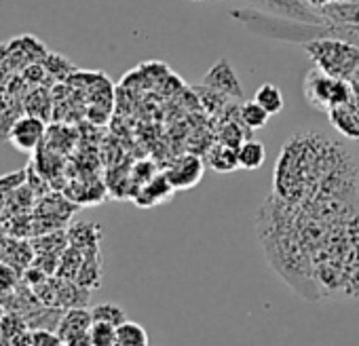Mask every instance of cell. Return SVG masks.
<instances>
[{
  "label": "cell",
  "mask_w": 359,
  "mask_h": 346,
  "mask_svg": "<svg viewBox=\"0 0 359 346\" xmlns=\"http://www.w3.org/2000/svg\"><path fill=\"white\" fill-rule=\"evenodd\" d=\"M304 51L317 64V68L334 78H348L359 68V47L336 36H317L306 41Z\"/></svg>",
  "instance_id": "cell-1"
},
{
  "label": "cell",
  "mask_w": 359,
  "mask_h": 346,
  "mask_svg": "<svg viewBox=\"0 0 359 346\" xmlns=\"http://www.w3.org/2000/svg\"><path fill=\"white\" fill-rule=\"evenodd\" d=\"M91 325L93 314L87 306L66 308L60 319L57 333L64 340V346H91Z\"/></svg>",
  "instance_id": "cell-2"
},
{
  "label": "cell",
  "mask_w": 359,
  "mask_h": 346,
  "mask_svg": "<svg viewBox=\"0 0 359 346\" xmlns=\"http://www.w3.org/2000/svg\"><path fill=\"white\" fill-rule=\"evenodd\" d=\"M250 3L266 15H277L290 22H302L311 26H327L325 20L315 9H311L304 0H250Z\"/></svg>",
  "instance_id": "cell-3"
},
{
  "label": "cell",
  "mask_w": 359,
  "mask_h": 346,
  "mask_svg": "<svg viewBox=\"0 0 359 346\" xmlns=\"http://www.w3.org/2000/svg\"><path fill=\"white\" fill-rule=\"evenodd\" d=\"M45 135H47V120L26 114L13 123L7 139L22 152H34L43 146Z\"/></svg>",
  "instance_id": "cell-4"
},
{
  "label": "cell",
  "mask_w": 359,
  "mask_h": 346,
  "mask_svg": "<svg viewBox=\"0 0 359 346\" xmlns=\"http://www.w3.org/2000/svg\"><path fill=\"white\" fill-rule=\"evenodd\" d=\"M203 169H205L203 158H199L197 154H184L167 167L165 176L175 191H187L201 182Z\"/></svg>",
  "instance_id": "cell-5"
},
{
  "label": "cell",
  "mask_w": 359,
  "mask_h": 346,
  "mask_svg": "<svg viewBox=\"0 0 359 346\" xmlns=\"http://www.w3.org/2000/svg\"><path fill=\"white\" fill-rule=\"evenodd\" d=\"M203 87L216 89L220 93H224L231 99H239L243 97V85L235 72V68L231 66L229 60H218L203 76Z\"/></svg>",
  "instance_id": "cell-6"
},
{
  "label": "cell",
  "mask_w": 359,
  "mask_h": 346,
  "mask_svg": "<svg viewBox=\"0 0 359 346\" xmlns=\"http://www.w3.org/2000/svg\"><path fill=\"white\" fill-rule=\"evenodd\" d=\"M334 83L336 78L321 72L319 68H313L304 76V97L306 102L321 112L332 110V93H334Z\"/></svg>",
  "instance_id": "cell-7"
},
{
  "label": "cell",
  "mask_w": 359,
  "mask_h": 346,
  "mask_svg": "<svg viewBox=\"0 0 359 346\" xmlns=\"http://www.w3.org/2000/svg\"><path fill=\"white\" fill-rule=\"evenodd\" d=\"M327 26H353L359 28V0H334L317 9Z\"/></svg>",
  "instance_id": "cell-8"
},
{
  "label": "cell",
  "mask_w": 359,
  "mask_h": 346,
  "mask_svg": "<svg viewBox=\"0 0 359 346\" xmlns=\"http://www.w3.org/2000/svg\"><path fill=\"white\" fill-rule=\"evenodd\" d=\"M34 247H32V239H20V237H11L7 239L3 254H0V260L13 264L15 268H20L22 272L34 262Z\"/></svg>",
  "instance_id": "cell-9"
},
{
  "label": "cell",
  "mask_w": 359,
  "mask_h": 346,
  "mask_svg": "<svg viewBox=\"0 0 359 346\" xmlns=\"http://www.w3.org/2000/svg\"><path fill=\"white\" fill-rule=\"evenodd\" d=\"M173 186L171 182L167 180L165 173H161V176H154L150 178L142 188H140V195L135 199V203L140 207H154L158 203H165L171 195H173Z\"/></svg>",
  "instance_id": "cell-10"
},
{
  "label": "cell",
  "mask_w": 359,
  "mask_h": 346,
  "mask_svg": "<svg viewBox=\"0 0 359 346\" xmlns=\"http://www.w3.org/2000/svg\"><path fill=\"white\" fill-rule=\"evenodd\" d=\"M57 304L62 308H76V306H87L91 298V289L79 285L74 279H64L57 277Z\"/></svg>",
  "instance_id": "cell-11"
},
{
  "label": "cell",
  "mask_w": 359,
  "mask_h": 346,
  "mask_svg": "<svg viewBox=\"0 0 359 346\" xmlns=\"http://www.w3.org/2000/svg\"><path fill=\"white\" fill-rule=\"evenodd\" d=\"M102 239V228L93 222H74L68 228V241L72 247H79L83 251L97 249Z\"/></svg>",
  "instance_id": "cell-12"
},
{
  "label": "cell",
  "mask_w": 359,
  "mask_h": 346,
  "mask_svg": "<svg viewBox=\"0 0 359 346\" xmlns=\"http://www.w3.org/2000/svg\"><path fill=\"white\" fill-rule=\"evenodd\" d=\"M208 165L216 171V173H233L235 169H239V156H237V148H231L222 141L214 144L208 150L205 156Z\"/></svg>",
  "instance_id": "cell-13"
},
{
  "label": "cell",
  "mask_w": 359,
  "mask_h": 346,
  "mask_svg": "<svg viewBox=\"0 0 359 346\" xmlns=\"http://www.w3.org/2000/svg\"><path fill=\"white\" fill-rule=\"evenodd\" d=\"M79 285L87 287V289H97L102 283V260H100V247L97 249H87L85 251V260L79 268V275L74 279Z\"/></svg>",
  "instance_id": "cell-14"
},
{
  "label": "cell",
  "mask_w": 359,
  "mask_h": 346,
  "mask_svg": "<svg viewBox=\"0 0 359 346\" xmlns=\"http://www.w3.org/2000/svg\"><path fill=\"white\" fill-rule=\"evenodd\" d=\"M327 114L338 131H342L346 137L359 139V114L355 108H351L348 104H342V106H334Z\"/></svg>",
  "instance_id": "cell-15"
},
{
  "label": "cell",
  "mask_w": 359,
  "mask_h": 346,
  "mask_svg": "<svg viewBox=\"0 0 359 346\" xmlns=\"http://www.w3.org/2000/svg\"><path fill=\"white\" fill-rule=\"evenodd\" d=\"M237 156H239V167L245 169V171H256L264 165L266 160V148L260 139H252L248 137L239 150H237Z\"/></svg>",
  "instance_id": "cell-16"
},
{
  "label": "cell",
  "mask_w": 359,
  "mask_h": 346,
  "mask_svg": "<svg viewBox=\"0 0 359 346\" xmlns=\"http://www.w3.org/2000/svg\"><path fill=\"white\" fill-rule=\"evenodd\" d=\"M68 245H70L68 230H62V228L32 237V247H34L36 254H55V256H62Z\"/></svg>",
  "instance_id": "cell-17"
},
{
  "label": "cell",
  "mask_w": 359,
  "mask_h": 346,
  "mask_svg": "<svg viewBox=\"0 0 359 346\" xmlns=\"http://www.w3.org/2000/svg\"><path fill=\"white\" fill-rule=\"evenodd\" d=\"M26 329H30V325L24 314L15 310H5L0 317V344H13L15 338Z\"/></svg>",
  "instance_id": "cell-18"
},
{
  "label": "cell",
  "mask_w": 359,
  "mask_h": 346,
  "mask_svg": "<svg viewBox=\"0 0 359 346\" xmlns=\"http://www.w3.org/2000/svg\"><path fill=\"white\" fill-rule=\"evenodd\" d=\"M146 344H148V333L140 323L127 319L116 327V346H146Z\"/></svg>",
  "instance_id": "cell-19"
},
{
  "label": "cell",
  "mask_w": 359,
  "mask_h": 346,
  "mask_svg": "<svg viewBox=\"0 0 359 346\" xmlns=\"http://www.w3.org/2000/svg\"><path fill=\"white\" fill-rule=\"evenodd\" d=\"M254 99L273 116V114H279L283 110V93L277 85L273 83H264L262 87H258Z\"/></svg>",
  "instance_id": "cell-20"
},
{
  "label": "cell",
  "mask_w": 359,
  "mask_h": 346,
  "mask_svg": "<svg viewBox=\"0 0 359 346\" xmlns=\"http://www.w3.org/2000/svg\"><path fill=\"white\" fill-rule=\"evenodd\" d=\"M269 116H271V114H269L256 99L245 102V104H241V108H239V120H241L248 129H264L266 123H269Z\"/></svg>",
  "instance_id": "cell-21"
},
{
  "label": "cell",
  "mask_w": 359,
  "mask_h": 346,
  "mask_svg": "<svg viewBox=\"0 0 359 346\" xmlns=\"http://www.w3.org/2000/svg\"><path fill=\"white\" fill-rule=\"evenodd\" d=\"M83 260H85V251L79 249V247L68 245L66 251H64L62 258H60V266H57V272H55V275H57V277H64V279H76Z\"/></svg>",
  "instance_id": "cell-22"
},
{
  "label": "cell",
  "mask_w": 359,
  "mask_h": 346,
  "mask_svg": "<svg viewBox=\"0 0 359 346\" xmlns=\"http://www.w3.org/2000/svg\"><path fill=\"white\" fill-rule=\"evenodd\" d=\"M24 106H26V112L28 114H32V116H39V118H43V120H49V116H51V97H49V93L45 91V89H36V91H32L28 97H26V102H24Z\"/></svg>",
  "instance_id": "cell-23"
},
{
  "label": "cell",
  "mask_w": 359,
  "mask_h": 346,
  "mask_svg": "<svg viewBox=\"0 0 359 346\" xmlns=\"http://www.w3.org/2000/svg\"><path fill=\"white\" fill-rule=\"evenodd\" d=\"M26 180H28V167H24V169H20L15 173H7V176L0 178V216H3V212H5L9 195L15 188H20Z\"/></svg>",
  "instance_id": "cell-24"
},
{
  "label": "cell",
  "mask_w": 359,
  "mask_h": 346,
  "mask_svg": "<svg viewBox=\"0 0 359 346\" xmlns=\"http://www.w3.org/2000/svg\"><path fill=\"white\" fill-rule=\"evenodd\" d=\"M91 314H93V321H102V323H110L114 327H118L123 321H127L125 317V310L114 304V302H102V304H95L91 308Z\"/></svg>",
  "instance_id": "cell-25"
},
{
  "label": "cell",
  "mask_w": 359,
  "mask_h": 346,
  "mask_svg": "<svg viewBox=\"0 0 359 346\" xmlns=\"http://www.w3.org/2000/svg\"><path fill=\"white\" fill-rule=\"evenodd\" d=\"M91 346H116V327L110 323L93 321L91 325Z\"/></svg>",
  "instance_id": "cell-26"
},
{
  "label": "cell",
  "mask_w": 359,
  "mask_h": 346,
  "mask_svg": "<svg viewBox=\"0 0 359 346\" xmlns=\"http://www.w3.org/2000/svg\"><path fill=\"white\" fill-rule=\"evenodd\" d=\"M22 270L15 268L13 264L9 262H3L0 260V296H5L9 291H13L20 283H22Z\"/></svg>",
  "instance_id": "cell-27"
},
{
  "label": "cell",
  "mask_w": 359,
  "mask_h": 346,
  "mask_svg": "<svg viewBox=\"0 0 359 346\" xmlns=\"http://www.w3.org/2000/svg\"><path fill=\"white\" fill-rule=\"evenodd\" d=\"M43 66H45V70H47V74L49 76H53V78H66L70 72H72V64L64 57V55H57V53H49L47 57H45V62H43Z\"/></svg>",
  "instance_id": "cell-28"
},
{
  "label": "cell",
  "mask_w": 359,
  "mask_h": 346,
  "mask_svg": "<svg viewBox=\"0 0 359 346\" xmlns=\"http://www.w3.org/2000/svg\"><path fill=\"white\" fill-rule=\"evenodd\" d=\"M241 125H243V123H241ZM241 125H239V123H233V120L224 123V125H222V131H220V141L226 144V146H231V148H237V150H239V146L248 139V135H245V131L241 129Z\"/></svg>",
  "instance_id": "cell-29"
},
{
  "label": "cell",
  "mask_w": 359,
  "mask_h": 346,
  "mask_svg": "<svg viewBox=\"0 0 359 346\" xmlns=\"http://www.w3.org/2000/svg\"><path fill=\"white\" fill-rule=\"evenodd\" d=\"M32 338H34V346H64V340L57 333V329L36 327L32 329Z\"/></svg>",
  "instance_id": "cell-30"
},
{
  "label": "cell",
  "mask_w": 359,
  "mask_h": 346,
  "mask_svg": "<svg viewBox=\"0 0 359 346\" xmlns=\"http://www.w3.org/2000/svg\"><path fill=\"white\" fill-rule=\"evenodd\" d=\"M304 3L311 7V9H321V7H325V5H330V3H334V0H304Z\"/></svg>",
  "instance_id": "cell-31"
},
{
  "label": "cell",
  "mask_w": 359,
  "mask_h": 346,
  "mask_svg": "<svg viewBox=\"0 0 359 346\" xmlns=\"http://www.w3.org/2000/svg\"><path fill=\"white\" fill-rule=\"evenodd\" d=\"M3 312H5V306H3V304H0V317H3Z\"/></svg>",
  "instance_id": "cell-32"
},
{
  "label": "cell",
  "mask_w": 359,
  "mask_h": 346,
  "mask_svg": "<svg viewBox=\"0 0 359 346\" xmlns=\"http://www.w3.org/2000/svg\"><path fill=\"white\" fill-rule=\"evenodd\" d=\"M197 3H199V0H197Z\"/></svg>",
  "instance_id": "cell-33"
}]
</instances>
